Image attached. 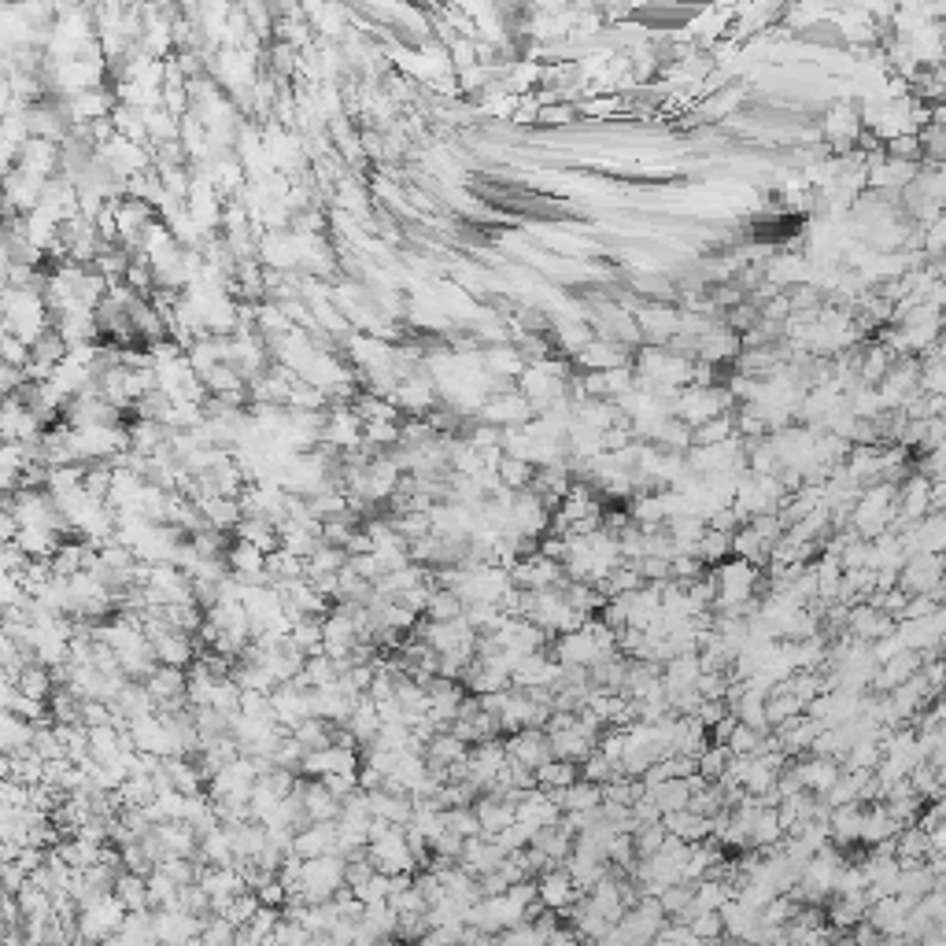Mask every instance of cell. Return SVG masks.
<instances>
[{"instance_id":"obj_36","label":"cell","mask_w":946,"mask_h":946,"mask_svg":"<svg viewBox=\"0 0 946 946\" xmlns=\"http://www.w3.org/2000/svg\"><path fill=\"white\" fill-rule=\"evenodd\" d=\"M259 906H263V898H259V895L252 891V887H248V891H237V895H233L230 902H226L222 917H230V921L237 924V928H244V924H248V921L255 917V910H259Z\"/></svg>"},{"instance_id":"obj_12","label":"cell","mask_w":946,"mask_h":946,"mask_svg":"<svg viewBox=\"0 0 946 946\" xmlns=\"http://www.w3.org/2000/svg\"><path fill=\"white\" fill-rule=\"evenodd\" d=\"M300 795H304V806L311 821H337L340 810H344V802L326 788V780H315L300 773Z\"/></svg>"},{"instance_id":"obj_31","label":"cell","mask_w":946,"mask_h":946,"mask_svg":"<svg viewBox=\"0 0 946 946\" xmlns=\"http://www.w3.org/2000/svg\"><path fill=\"white\" fill-rule=\"evenodd\" d=\"M19 688L26 695H37V699H49L56 692V673H52L45 662H30V666L19 673Z\"/></svg>"},{"instance_id":"obj_1","label":"cell","mask_w":946,"mask_h":946,"mask_svg":"<svg viewBox=\"0 0 946 946\" xmlns=\"http://www.w3.org/2000/svg\"><path fill=\"white\" fill-rule=\"evenodd\" d=\"M126 906H122V898L115 895V891H108V895L93 898V902H85L82 913H78V939H89V943H108L111 935L119 932L122 921H126Z\"/></svg>"},{"instance_id":"obj_22","label":"cell","mask_w":946,"mask_h":946,"mask_svg":"<svg viewBox=\"0 0 946 946\" xmlns=\"http://www.w3.org/2000/svg\"><path fill=\"white\" fill-rule=\"evenodd\" d=\"M34 736H37L34 721H26V717L4 710V721H0V747H4V754L30 751V747H34Z\"/></svg>"},{"instance_id":"obj_19","label":"cell","mask_w":946,"mask_h":946,"mask_svg":"<svg viewBox=\"0 0 946 946\" xmlns=\"http://www.w3.org/2000/svg\"><path fill=\"white\" fill-rule=\"evenodd\" d=\"M943 577H946V570H943V562H939L935 555H917V558H910V562H906V584H910V588H917L921 595L939 592Z\"/></svg>"},{"instance_id":"obj_41","label":"cell","mask_w":946,"mask_h":946,"mask_svg":"<svg viewBox=\"0 0 946 946\" xmlns=\"http://www.w3.org/2000/svg\"><path fill=\"white\" fill-rule=\"evenodd\" d=\"M322 780H326V788L333 791V795H337L340 802L348 799L352 791L363 788V784H359V769H355V773H333V777H322Z\"/></svg>"},{"instance_id":"obj_3","label":"cell","mask_w":946,"mask_h":946,"mask_svg":"<svg viewBox=\"0 0 946 946\" xmlns=\"http://www.w3.org/2000/svg\"><path fill=\"white\" fill-rule=\"evenodd\" d=\"M366 854H370V862H374L381 873H389V876L418 873V869H422L418 854H414L411 843H407V825H392L385 836L374 839V843L366 847Z\"/></svg>"},{"instance_id":"obj_10","label":"cell","mask_w":946,"mask_h":946,"mask_svg":"<svg viewBox=\"0 0 946 946\" xmlns=\"http://www.w3.org/2000/svg\"><path fill=\"white\" fill-rule=\"evenodd\" d=\"M156 939L159 943H189V939H200L207 917H196V913L185 910H167V906H156Z\"/></svg>"},{"instance_id":"obj_4","label":"cell","mask_w":946,"mask_h":946,"mask_svg":"<svg viewBox=\"0 0 946 946\" xmlns=\"http://www.w3.org/2000/svg\"><path fill=\"white\" fill-rule=\"evenodd\" d=\"M510 577H514V584H518V588H533V592H540V588H558V584L570 581L566 566H562L558 558L544 555L540 547L518 558V562L510 566Z\"/></svg>"},{"instance_id":"obj_7","label":"cell","mask_w":946,"mask_h":946,"mask_svg":"<svg viewBox=\"0 0 946 946\" xmlns=\"http://www.w3.org/2000/svg\"><path fill=\"white\" fill-rule=\"evenodd\" d=\"M130 736H134V747L137 751H148V754H159V758H170V754H178V740H174V732L167 728V721L159 714H148V717H134L130 721Z\"/></svg>"},{"instance_id":"obj_14","label":"cell","mask_w":946,"mask_h":946,"mask_svg":"<svg viewBox=\"0 0 946 946\" xmlns=\"http://www.w3.org/2000/svg\"><path fill=\"white\" fill-rule=\"evenodd\" d=\"M322 444H329V448L337 451H359L363 448V429H359V414L352 411H337L333 418L326 422V429H322Z\"/></svg>"},{"instance_id":"obj_32","label":"cell","mask_w":946,"mask_h":946,"mask_svg":"<svg viewBox=\"0 0 946 946\" xmlns=\"http://www.w3.org/2000/svg\"><path fill=\"white\" fill-rule=\"evenodd\" d=\"M148 810V817H152V825H163V821H178L185 813V795L178 788H170V791H159L156 799L148 802L145 806Z\"/></svg>"},{"instance_id":"obj_9","label":"cell","mask_w":946,"mask_h":946,"mask_svg":"<svg viewBox=\"0 0 946 946\" xmlns=\"http://www.w3.org/2000/svg\"><path fill=\"white\" fill-rule=\"evenodd\" d=\"M270 703H274V717H278V725H285L289 732L300 725V721L315 717V710H311V688H300V684H292V680H285V684H278V688H274Z\"/></svg>"},{"instance_id":"obj_15","label":"cell","mask_w":946,"mask_h":946,"mask_svg":"<svg viewBox=\"0 0 946 946\" xmlns=\"http://www.w3.org/2000/svg\"><path fill=\"white\" fill-rule=\"evenodd\" d=\"M662 821H666L669 836L684 839V843H703V839L714 836V821H710V817H703V813H695L692 806L673 810V813H662Z\"/></svg>"},{"instance_id":"obj_26","label":"cell","mask_w":946,"mask_h":946,"mask_svg":"<svg viewBox=\"0 0 946 946\" xmlns=\"http://www.w3.org/2000/svg\"><path fill=\"white\" fill-rule=\"evenodd\" d=\"M348 562H352V555H348L344 547L326 544V540H322V547H318L315 555H307V581L326 577V573H340L344 566H348Z\"/></svg>"},{"instance_id":"obj_33","label":"cell","mask_w":946,"mask_h":946,"mask_svg":"<svg viewBox=\"0 0 946 946\" xmlns=\"http://www.w3.org/2000/svg\"><path fill=\"white\" fill-rule=\"evenodd\" d=\"M695 555L703 558V562H725L728 555H732V533H725V529H714V525H706L703 540H699V547H695Z\"/></svg>"},{"instance_id":"obj_42","label":"cell","mask_w":946,"mask_h":946,"mask_svg":"<svg viewBox=\"0 0 946 946\" xmlns=\"http://www.w3.org/2000/svg\"><path fill=\"white\" fill-rule=\"evenodd\" d=\"M584 363L607 370V366H618V359H614V348H603V344H599V348H584Z\"/></svg>"},{"instance_id":"obj_13","label":"cell","mask_w":946,"mask_h":946,"mask_svg":"<svg viewBox=\"0 0 946 946\" xmlns=\"http://www.w3.org/2000/svg\"><path fill=\"white\" fill-rule=\"evenodd\" d=\"M296 854L304 858H318V854H337V821H311L296 832V843H292Z\"/></svg>"},{"instance_id":"obj_38","label":"cell","mask_w":946,"mask_h":946,"mask_svg":"<svg viewBox=\"0 0 946 946\" xmlns=\"http://www.w3.org/2000/svg\"><path fill=\"white\" fill-rule=\"evenodd\" d=\"M499 843V847L507 850V854H514V850H522V847H529L536 839V828L533 825H525V821H514V825H507V828H499L496 836H492Z\"/></svg>"},{"instance_id":"obj_25","label":"cell","mask_w":946,"mask_h":946,"mask_svg":"<svg viewBox=\"0 0 946 946\" xmlns=\"http://www.w3.org/2000/svg\"><path fill=\"white\" fill-rule=\"evenodd\" d=\"M573 780H581V762H566V758H551L536 769V788L544 791H562L570 788Z\"/></svg>"},{"instance_id":"obj_40","label":"cell","mask_w":946,"mask_h":946,"mask_svg":"<svg viewBox=\"0 0 946 946\" xmlns=\"http://www.w3.org/2000/svg\"><path fill=\"white\" fill-rule=\"evenodd\" d=\"M352 566H355V573L359 577H366V581H381L385 577V562L374 555V551H363V555H352Z\"/></svg>"},{"instance_id":"obj_37","label":"cell","mask_w":946,"mask_h":946,"mask_svg":"<svg viewBox=\"0 0 946 946\" xmlns=\"http://www.w3.org/2000/svg\"><path fill=\"white\" fill-rule=\"evenodd\" d=\"M485 418L492 425H522L525 418H529V403L525 400H499V403H492V407H485Z\"/></svg>"},{"instance_id":"obj_29","label":"cell","mask_w":946,"mask_h":946,"mask_svg":"<svg viewBox=\"0 0 946 946\" xmlns=\"http://www.w3.org/2000/svg\"><path fill=\"white\" fill-rule=\"evenodd\" d=\"M466 614V599H462L455 588L448 584H437L433 595H429V607H425V618H437V621H451Z\"/></svg>"},{"instance_id":"obj_6","label":"cell","mask_w":946,"mask_h":946,"mask_svg":"<svg viewBox=\"0 0 946 946\" xmlns=\"http://www.w3.org/2000/svg\"><path fill=\"white\" fill-rule=\"evenodd\" d=\"M536 887H540V902H544V910H555L558 917H562V913L570 910L573 902L584 895L566 865H551L547 873H540L536 876Z\"/></svg>"},{"instance_id":"obj_35","label":"cell","mask_w":946,"mask_h":946,"mask_svg":"<svg viewBox=\"0 0 946 946\" xmlns=\"http://www.w3.org/2000/svg\"><path fill=\"white\" fill-rule=\"evenodd\" d=\"M119 791H122V799H126V806H148V802L159 795L156 777H152V773H130Z\"/></svg>"},{"instance_id":"obj_2","label":"cell","mask_w":946,"mask_h":946,"mask_svg":"<svg viewBox=\"0 0 946 946\" xmlns=\"http://www.w3.org/2000/svg\"><path fill=\"white\" fill-rule=\"evenodd\" d=\"M348 884V858L340 854H318V858H304V876H300V891L307 902H326Z\"/></svg>"},{"instance_id":"obj_34","label":"cell","mask_w":946,"mask_h":946,"mask_svg":"<svg viewBox=\"0 0 946 946\" xmlns=\"http://www.w3.org/2000/svg\"><path fill=\"white\" fill-rule=\"evenodd\" d=\"M536 477V466L525 459H514V455H503V462H499V481L507 488H514V492H522V488L533 485Z\"/></svg>"},{"instance_id":"obj_20","label":"cell","mask_w":946,"mask_h":946,"mask_svg":"<svg viewBox=\"0 0 946 946\" xmlns=\"http://www.w3.org/2000/svg\"><path fill=\"white\" fill-rule=\"evenodd\" d=\"M344 728L352 732L359 747H370V743L377 740V732H381V714H377V703L370 699V695H363V699L355 703L352 717L344 721Z\"/></svg>"},{"instance_id":"obj_5","label":"cell","mask_w":946,"mask_h":946,"mask_svg":"<svg viewBox=\"0 0 946 946\" xmlns=\"http://www.w3.org/2000/svg\"><path fill=\"white\" fill-rule=\"evenodd\" d=\"M359 762H363V747L333 740L329 747H322V751H307L300 773H304V777L322 780V777H333V773H355Z\"/></svg>"},{"instance_id":"obj_8","label":"cell","mask_w":946,"mask_h":946,"mask_svg":"<svg viewBox=\"0 0 946 946\" xmlns=\"http://www.w3.org/2000/svg\"><path fill=\"white\" fill-rule=\"evenodd\" d=\"M507 751L514 762L529 765V769H540L544 762H551L555 758V751H551V736H547V728H518V732H507Z\"/></svg>"},{"instance_id":"obj_18","label":"cell","mask_w":946,"mask_h":946,"mask_svg":"<svg viewBox=\"0 0 946 946\" xmlns=\"http://www.w3.org/2000/svg\"><path fill=\"white\" fill-rule=\"evenodd\" d=\"M233 536H241V540H248V544H255V547H263L267 555L281 547L278 522H274V518H267V514H244L241 525L233 529Z\"/></svg>"},{"instance_id":"obj_27","label":"cell","mask_w":946,"mask_h":946,"mask_svg":"<svg viewBox=\"0 0 946 946\" xmlns=\"http://www.w3.org/2000/svg\"><path fill=\"white\" fill-rule=\"evenodd\" d=\"M292 736L304 743L307 751H322V747H329V743L337 740V725H333L329 717H307V721H300V725L292 728Z\"/></svg>"},{"instance_id":"obj_17","label":"cell","mask_w":946,"mask_h":946,"mask_svg":"<svg viewBox=\"0 0 946 946\" xmlns=\"http://www.w3.org/2000/svg\"><path fill=\"white\" fill-rule=\"evenodd\" d=\"M200 507H204V518L211 529H226V533H233L237 525H241L244 518V507L237 496H222V492H215V496L207 499H196Z\"/></svg>"},{"instance_id":"obj_30","label":"cell","mask_w":946,"mask_h":946,"mask_svg":"<svg viewBox=\"0 0 946 946\" xmlns=\"http://www.w3.org/2000/svg\"><path fill=\"white\" fill-rule=\"evenodd\" d=\"M289 640L304 651V655H315V651H322V643H326V629H322V618L318 614H307V618H296L292 621V632Z\"/></svg>"},{"instance_id":"obj_28","label":"cell","mask_w":946,"mask_h":946,"mask_svg":"<svg viewBox=\"0 0 946 946\" xmlns=\"http://www.w3.org/2000/svg\"><path fill=\"white\" fill-rule=\"evenodd\" d=\"M233 847H237V862L241 858H259L267 843V825L263 821H244V825L233 828Z\"/></svg>"},{"instance_id":"obj_23","label":"cell","mask_w":946,"mask_h":946,"mask_svg":"<svg viewBox=\"0 0 946 946\" xmlns=\"http://www.w3.org/2000/svg\"><path fill=\"white\" fill-rule=\"evenodd\" d=\"M466 754H470V743H462L455 732H437L433 740L425 743V758H429V765H444V769H451V765L466 762Z\"/></svg>"},{"instance_id":"obj_39","label":"cell","mask_w":946,"mask_h":946,"mask_svg":"<svg viewBox=\"0 0 946 946\" xmlns=\"http://www.w3.org/2000/svg\"><path fill=\"white\" fill-rule=\"evenodd\" d=\"M448 828H455L459 836H485V828H481V817H477V810L473 806H455V810H448Z\"/></svg>"},{"instance_id":"obj_11","label":"cell","mask_w":946,"mask_h":946,"mask_svg":"<svg viewBox=\"0 0 946 946\" xmlns=\"http://www.w3.org/2000/svg\"><path fill=\"white\" fill-rule=\"evenodd\" d=\"M795 769V777H799V784L806 791H813V795H825L832 784L839 780V758H828V754H813L810 751V758H802V762H795L791 765Z\"/></svg>"},{"instance_id":"obj_21","label":"cell","mask_w":946,"mask_h":946,"mask_svg":"<svg viewBox=\"0 0 946 946\" xmlns=\"http://www.w3.org/2000/svg\"><path fill=\"white\" fill-rule=\"evenodd\" d=\"M207 865H233L237 862V847H233V828L230 825H215L207 836H200V854Z\"/></svg>"},{"instance_id":"obj_16","label":"cell","mask_w":946,"mask_h":946,"mask_svg":"<svg viewBox=\"0 0 946 946\" xmlns=\"http://www.w3.org/2000/svg\"><path fill=\"white\" fill-rule=\"evenodd\" d=\"M148 692L156 695V703H170V699H182L185 695V684H189V669L182 666H167V662H159L152 673L145 677Z\"/></svg>"},{"instance_id":"obj_24","label":"cell","mask_w":946,"mask_h":946,"mask_svg":"<svg viewBox=\"0 0 946 946\" xmlns=\"http://www.w3.org/2000/svg\"><path fill=\"white\" fill-rule=\"evenodd\" d=\"M111 891L122 898V906H126V910H152V895H148V876L145 873L122 869Z\"/></svg>"}]
</instances>
